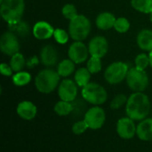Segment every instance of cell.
I'll use <instances>...</instances> for the list:
<instances>
[{
  "mask_svg": "<svg viewBox=\"0 0 152 152\" xmlns=\"http://www.w3.org/2000/svg\"><path fill=\"white\" fill-rule=\"evenodd\" d=\"M9 65H11V67L14 73L22 71L26 65V60H25L24 56L20 52L14 54L13 56H11Z\"/></svg>",
  "mask_w": 152,
  "mask_h": 152,
  "instance_id": "cb8c5ba5",
  "label": "cell"
},
{
  "mask_svg": "<svg viewBox=\"0 0 152 152\" xmlns=\"http://www.w3.org/2000/svg\"><path fill=\"white\" fill-rule=\"evenodd\" d=\"M60 82L61 76L58 72L47 67L37 73L35 77L36 89L43 94H49L55 90Z\"/></svg>",
  "mask_w": 152,
  "mask_h": 152,
  "instance_id": "7a4b0ae2",
  "label": "cell"
},
{
  "mask_svg": "<svg viewBox=\"0 0 152 152\" xmlns=\"http://www.w3.org/2000/svg\"><path fill=\"white\" fill-rule=\"evenodd\" d=\"M12 83L15 86L22 87V86L28 84L31 82L32 77H31V74L29 73L25 72V71H20V72L15 73L12 75Z\"/></svg>",
  "mask_w": 152,
  "mask_h": 152,
  "instance_id": "603a6c76",
  "label": "cell"
},
{
  "mask_svg": "<svg viewBox=\"0 0 152 152\" xmlns=\"http://www.w3.org/2000/svg\"><path fill=\"white\" fill-rule=\"evenodd\" d=\"M37 57H33V58H31V59H29L28 60V62L27 63V65H28V66H29V65H35L36 64H37Z\"/></svg>",
  "mask_w": 152,
  "mask_h": 152,
  "instance_id": "e575fe53",
  "label": "cell"
},
{
  "mask_svg": "<svg viewBox=\"0 0 152 152\" xmlns=\"http://www.w3.org/2000/svg\"><path fill=\"white\" fill-rule=\"evenodd\" d=\"M0 73L2 75L9 77V76H12L14 72L10 65H7L6 63H2L0 65Z\"/></svg>",
  "mask_w": 152,
  "mask_h": 152,
  "instance_id": "836d02e7",
  "label": "cell"
},
{
  "mask_svg": "<svg viewBox=\"0 0 152 152\" xmlns=\"http://www.w3.org/2000/svg\"><path fill=\"white\" fill-rule=\"evenodd\" d=\"M116 17L112 13L110 12H102L99 13L95 19V24L99 30H109L114 28Z\"/></svg>",
  "mask_w": 152,
  "mask_h": 152,
  "instance_id": "e0dca14e",
  "label": "cell"
},
{
  "mask_svg": "<svg viewBox=\"0 0 152 152\" xmlns=\"http://www.w3.org/2000/svg\"><path fill=\"white\" fill-rule=\"evenodd\" d=\"M136 134L142 141H152V117L145 118L141 121V123L137 125Z\"/></svg>",
  "mask_w": 152,
  "mask_h": 152,
  "instance_id": "ac0fdd59",
  "label": "cell"
},
{
  "mask_svg": "<svg viewBox=\"0 0 152 152\" xmlns=\"http://www.w3.org/2000/svg\"><path fill=\"white\" fill-rule=\"evenodd\" d=\"M150 21H151V22L152 23V12L150 13Z\"/></svg>",
  "mask_w": 152,
  "mask_h": 152,
  "instance_id": "8d00e7d4",
  "label": "cell"
},
{
  "mask_svg": "<svg viewBox=\"0 0 152 152\" xmlns=\"http://www.w3.org/2000/svg\"><path fill=\"white\" fill-rule=\"evenodd\" d=\"M58 60V52L53 45H45L41 48L39 54V61L43 65L47 68L53 67L57 65Z\"/></svg>",
  "mask_w": 152,
  "mask_h": 152,
  "instance_id": "5bb4252c",
  "label": "cell"
},
{
  "mask_svg": "<svg viewBox=\"0 0 152 152\" xmlns=\"http://www.w3.org/2000/svg\"><path fill=\"white\" fill-rule=\"evenodd\" d=\"M132 7L140 13L150 14L152 12V0H131Z\"/></svg>",
  "mask_w": 152,
  "mask_h": 152,
  "instance_id": "d4e9b609",
  "label": "cell"
},
{
  "mask_svg": "<svg viewBox=\"0 0 152 152\" xmlns=\"http://www.w3.org/2000/svg\"><path fill=\"white\" fill-rule=\"evenodd\" d=\"M127 99H128L127 97L123 93H119V94L116 95L110 102V108L113 110L119 109L121 107H123L124 105L126 104Z\"/></svg>",
  "mask_w": 152,
  "mask_h": 152,
  "instance_id": "1f68e13d",
  "label": "cell"
},
{
  "mask_svg": "<svg viewBox=\"0 0 152 152\" xmlns=\"http://www.w3.org/2000/svg\"><path fill=\"white\" fill-rule=\"evenodd\" d=\"M91 29L92 23L84 14H77L69 23V33L74 41H84L89 36Z\"/></svg>",
  "mask_w": 152,
  "mask_h": 152,
  "instance_id": "277c9868",
  "label": "cell"
},
{
  "mask_svg": "<svg viewBox=\"0 0 152 152\" xmlns=\"http://www.w3.org/2000/svg\"><path fill=\"white\" fill-rule=\"evenodd\" d=\"M90 56L88 46H86L83 41H74L69 47L68 56L76 65L83 64L88 60Z\"/></svg>",
  "mask_w": 152,
  "mask_h": 152,
  "instance_id": "30bf717a",
  "label": "cell"
},
{
  "mask_svg": "<svg viewBox=\"0 0 152 152\" xmlns=\"http://www.w3.org/2000/svg\"><path fill=\"white\" fill-rule=\"evenodd\" d=\"M61 13L62 15L68 19V20H72L73 18H75L78 13H77V10L76 8V6L73 4H66L62 6L61 8Z\"/></svg>",
  "mask_w": 152,
  "mask_h": 152,
  "instance_id": "4dcf8cb0",
  "label": "cell"
},
{
  "mask_svg": "<svg viewBox=\"0 0 152 152\" xmlns=\"http://www.w3.org/2000/svg\"><path fill=\"white\" fill-rule=\"evenodd\" d=\"M86 68L92 74L98 73L102 68V58L96 56H90L86 61Z\"/></svg>",
  "mask_w": 152,
  "mask_h": 152,
  "instance_id": "4316f807",
  "label": "cell"
},
{
  "mask_svg": "<svg viewBox=\"0 0 152 152\" xmlns=\"http://www.w3.org/2000/svg\"><path fill=\"white\" fill-rule=\"evenodd\" d=\"M136 128L134 121L128 116L120 118L117 123V133L122 139H132L136 133Z\"/></svg>",
  "mask_w": 152,
  "mask_h": 152,
  "instance_id": "4fadbf2b",
  "label": "cell"
},
{
  "mask_svg": "<svg viewBox=\"0 0 152 152\" xmlns=\"http://www.w3.org/2000/svg\"><path fill=\"white\" fill-rule=\"evenodd\" d=\"M69 33L67 32L65 30L61 29V28H57L54 30V33H53V38L54 40L60 44V45H64L66 44L69 39Z\"/></svg>",
  "mask_w": 152,
  "mask_h": 152,
  "instance_id": "f1b7e54d",
  "label": "cell"
},
{
  "mask_svg": "<svg viewBox=\"0 0 152 152\" xmlns=\"http://www.w3.org/2000/svg\"><path fill=\"white\" fill-rule=\"evenodd\" d=\"M54 28L45 21H39L33 26L32 33L37 39L46 40L53 37Z\"/></svg>",
  "mask_w": 152,
  "mask_h": 152,
  "instance_id": "9a60e30c",
  "label": "cell"
},
{
  "mask_svg": "<svg viewBox=\"0 0 152 152\" xmlns=\"http://www.w3.org/2000/svg\"><path fill=\"white\" fill-rule=\"evenodd\" d=\"M20 45L15 33L11 30L4 31L0 37V49L3 54L12 56L20 51Z\"/></svg>",
  "mask_w": 152,
  "mask_h": 152,
  "instance_id": "ba28073f",
  "label": "cell"
},
{
  "mask_svg": "<svg viewBox=\"0 0 152 152\" xmlns=\"http://www.w3.org/2000/svg\"><path fill=\"white\" fill-rule=\"evenodd\" d=\"M151 111V101L143 92H134L130 95L126 104V113L134 121L145 119Z\"/></svg>",
  "mask_w": 152,
  "mask_h": 152,
  "instance_id": "6da1fadb",
  "label": "cell"
},
{
  "mask_svg": "<svg viewBox=\"0 0 152 152\" xmlns=\"http://www.w3.org/2000/svg\"><path fill=\"white\" fill-rule=\"evenodd\" d=\"M16 112L20 118L29 121L36 117L37 113V108L33 102L28 100H24L18 104Z\"/></svg>",
  "mask_w": 152,
  "mask_h": 152,
  "instance_id": "2e32d148",
  "label": "cell"
},
{
  "mask_svg": "<svg viewBox=\"0 0 152 152\" xmlns=\"http://www.w3.org/2000/svg\"><path fill=\"white\" fill-rule=\"evenodd\" d=\"M92 73L86 67H80L78 68L74 74V81L77 84L78 87H85L90 82Z\"/></svg>",
  "mask_w": 152,
  "mask_h": 152,
  "instance_id": "44dd1931",
  "label": "cell"
},
{
  "mask_svg": "<svg viewBox=\"0 0 152 152\" xmlns=\"http://www.w3.org/2000/svg\"><path fill=\"white\" fill-rule=\"evenodd\" d=\"M25 11L24 0H4L0 4V14L8 24L20 21Z\"/></svg>",
  "mask_w": 152,
  "mask_h": 152,
  "instance_id": "3957f363",
  "label": "cell"
},
{
  "mask_svg": "<svg viewBox=\"0 0 152 152\" xmlns=\"http://www.w3.org/2000/svg\"><path fill=\"white\" fill-rule=\"evenodd\" d=\"M4 1V0H0V4H1V3H3Z\"/></svg>",
  "mask_w": 152,
  "mask_h": 152,
  "instance_id": "74e56055",
  "label": "cell"
},
{
  "mask_svg": "<svg viewBox=\"0 0 152 152\" xmlns=\"http://www.w3.org/2000/svg\"><path fill=\"white\" fill-rule=\"evenodd\" d=\"M149 57H150V66L152 68V50L149 52Z\"/></svg>",
  "mask_w": 152,
  "mask_h": 152,
  "instance_id": "d590c367",
  "label": "cell"
},
{
  "mask_svg": "<svg viewBox=\"0 0 152 152\" xmlns=\"http://www.w3.org/2000/svg\"><path fill=\"white\" fill-rule=\"evenodd\" d=\"M75 66L76 64L69 58L63 59L57 65V72L61 77L67 78L69 75H71L73 73H75Z\"/></svg>",
  "mask_w": 152,
  "mask_h": 152,
  "instance_id": "ffe728a7",
  "label": "cell"
},
{
  "mask_svg": "<svg viewBox=\"0 0 152 152\" xmlns=\"http://www.w3.org/2000/svg\"><path fill=\"white\" fill-rule=\"evenodd\" d=\"M54 112L60 116H65L69 115L72 110H73V106L71 104V102L69 101H64V100H60L58 101L53 108Z\"/></svg>",
  "mask_w": 152,
  "mask_h": 152,
  "instance_id": "484cf974",
  "label": "cell"
},
{
  "mask_svg": "<svg viewBox=\"0 0 152 152\" xmlns=\"http://www.w3.org/2000/svg\"><path fill=\"white\" fill-rule=\"evenodd\" d=\"M88 128L89 127H88V125H87V124L86 123L85 120L78 121V122H76L73 125V126H72V132L76 135H80V134L84 133Z\"/></svg>",
  "mask_w": 152,
  "mask_h": 152,
  "instance_id": "d6a6232c",
  "label": "cell"
},
{
  "mask_svg": "<svg viewBox=\"0 0 152 152\" xmlns=\"http://www.w3.org/2000/svg\"><path fill=\"white\" fill-rule=\"evenodd\" d=\"M136 42L142 50L151 52L152 50V30H142L137 35Z\"/></svg>",
  "mask_w": 152,
  "mask_h": 152,
  "instance_id": "d6986e66",
  "label": "cell"
},
{
  "mask_svg": "<svg viewBox=\"0 0 152 152\" xmlns=\"http://www.w3.org/2000/svg\"><path fill=\"white\" fill-rule=\"evenodd\" d=\"M81 94L86 101L94 106L102 105L108 99V92L105 88L96 82H89L83 87Z\"/></svg>",
  "mask_w": 152,
  "mask_h": 152,
  "instance_id": "5b68a950",
  "label": "cell"
},
{
  "mask_svg": "<svg viewBox=\"0 0 152 152\" xmlns=\"http://www.w3.org/2000/svg\"><path fill=\"white\" fill-rule=\"evenodd\" d=\"M88 127L92 130H98L102 128L106 120L105 111L99 106H94L89 108L84 117Z\"/></svg>",
  "mask_w": 152,
  "mask_h": 152,
  "instance_id": "9c48e42d",
  "label": "cell"
},
{
  "mask_svg": "<svg viewBox=\"0 0 152 152\" xmlns=\"http://www.w3.org/2000/svg\"><path fill=\"white\" fill-rule=\"evenodd\" d=\"M8 28H9V30L12 31L13 33L20 37H26L29 32V26L28 25L26 22L22 20L18 21L13 23H9Z\"/></svg>",
  "mask_w": 152,
  "mask_h": 152,
  "instance_id": "7402d4cb",
  "label": "cell"
},
{
  "mask_svg": "<svg viewBox=\"0 0 152 152\" xmlns=\"http://www.w3.org/2000/svg\"><path fill=\"white\" fill-rule=\"evenodd\" d=\"M128 72L129 67L126 63L121 61L114 62L106 68L104 72V79L111 85L118 84L126 79Z\"/></svg>",
  "mask_w": 152,
  "mask_h": 152,
  "instance_id": "52a82bcc",
  "label": "cell"
},
{
  "mask_svg": "<svg viewBox=\"0 0 152 152\" xmlns=\"http://www.w3.org/2000/svg\"><path fill=\"white\" fill-rule=\"evenodd\" d=\"M130 29V22L125 17H118L116 19L114 30L118 33H126Z\"/></svg>",
  "mask_w": 152,
  "mask_h": 152,
  "instance_id": "83f0119b",
  "label": "cell"
},
{
  "mask_svg": "<svg viewBox=\"0 0 152 152\" xmlns=\"http://www.w3.org/2000/svg\"><path fill=\"white\" fill-rule=\"evenodd\" d=\"M77 84L75 81L66 78L58 86V95L61 100L72 102L77 96Z\"/></svg>",
  "mask_w": 152,
  "mask_h": 152,
  "instance_id": "8fae6325",
  "label": "cell"
},
{
  "mask_svg": "<svg viewBox=\"0 0 152 152\" xmlns=\"http://www.w3.org/2000/svg\"><path fill=\"white\" fill-rule=\"evenodd\" d=\"M126 81L129 89L134 92H143L150 83V79L145 70H140L136 67L129 69Z\"/></svg>",
  "mask_w": 152,
  "mask_h": 152,
  "instance_id": "8992f818",
  "label": "cell"
},
{
  "mask_svg": "<svg viewBox=\"0 0 152 152\" xmlns=\"http://www.w3.org/2000/svg\"><path fill=\"white\" fill-rule=\"evenodd\" d=\"M135 67L140 70H145L150 65V57L149 55L145 53L139 54L134 59Z\"/></svg>",
  "mask_w": 152,
  "mask_h": 152,
  "instance_id": "f546056e",
  "label": "cell"
},
{
  "mask_svg": "<svg viewBox=\"0 0 152 152\" xmlns=\"http://www.w3.org/2000/svg\"><path fill=\"white\" fill-rule=\"evenodd\" d=\"M88 49L91 56L102 58L108 53L109 42L103 36H95L89 41Z\"/></svg>",
  "mask_w": 152,
  "mask_h": 152,
  "instance_id": "7c38bea8",
  "label": "cell"
}]
</instances>
